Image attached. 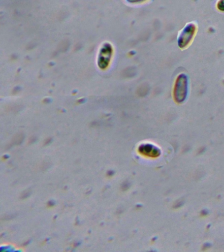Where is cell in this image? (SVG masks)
<instances>
[{
    "label": "cell",
    "instance_id": "6da1fadb",
    "mask_svg": "<svg viewBox=\"0 0 224 252\" xmlns=\"http://www.w3.org/2000/svg\"><path fill=\"white\" fill-rule=\"evenodd\" d=\"M188 80L186 75H179L175 83L174 96L177 102L184 101L188 94Z\"/></svg>",
    "mask_w": 224,
    "mask_h": 252
},
{
    "label": "cell",
    "instance_id": "3957f363",
    "mask_svg": "<svg viewBox=\"0 0 224 252\" xmlns=\"http://www.w3.org/2000/svg\"><path fill=\"white\" fill-rule=\"evenodd\" d=\"M217 7L220 11H224V0H220L217 4Z\"/></svg>",
    "mask_w": 224,
    "mask_h": 252
},
{
    "label": "cell",
    "instance_id": "7a4b0ae2",
    "mask_svg": "<svg viewBox=\"0 0 224 252\" xmlns=\"http://www.w3.org/2000/svg\"><path fill=\"white\" fill-rule=\"evenodd\" d=\"M196 27L193 24H188L180 33L178 39V45L181 48L186 47L192 41V37L195 32Z\"/></svg>",
    "mask_w": 224,
    "mask_h": 252
}]
</instances>
